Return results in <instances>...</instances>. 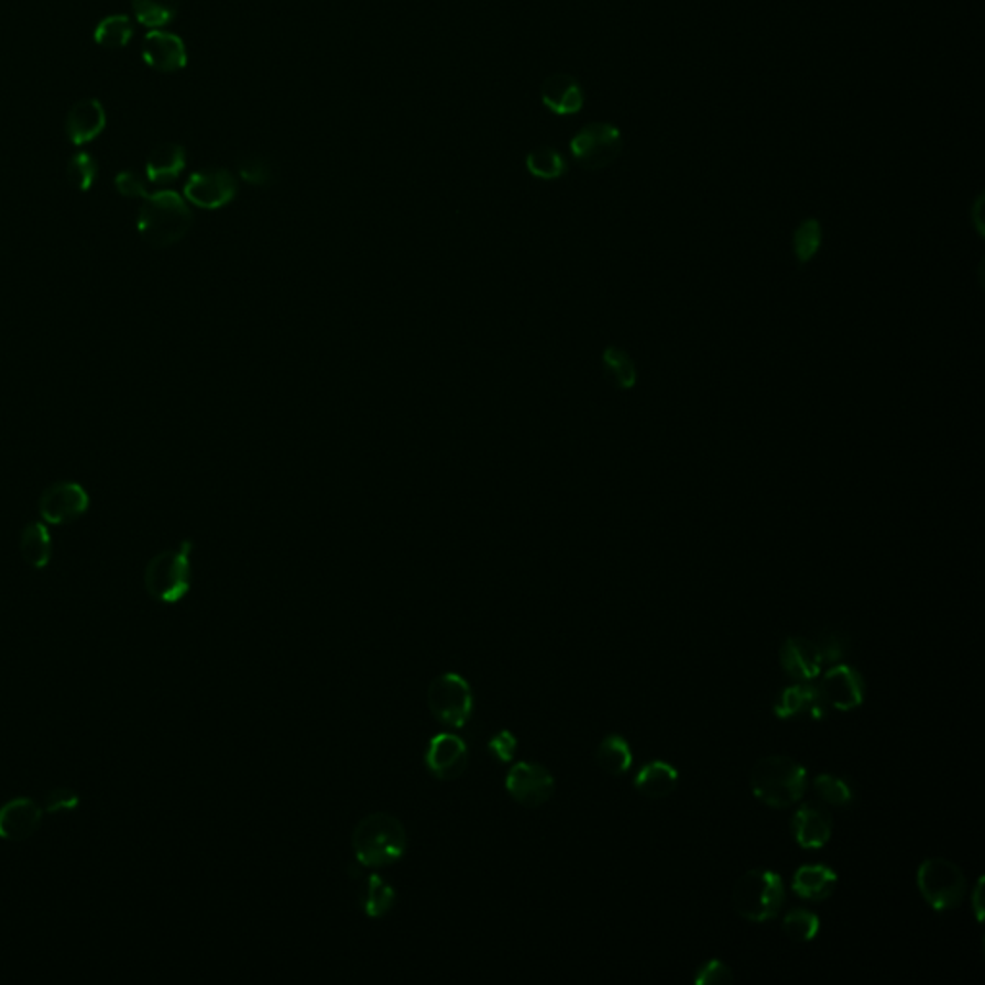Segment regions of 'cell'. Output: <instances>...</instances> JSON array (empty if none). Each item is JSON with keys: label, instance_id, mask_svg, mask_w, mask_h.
<instances>
[{"label": "cell", "instance_id": "1", "mask_svg": "<svg viewBox=\"0 0 985 985\" xmlns=\"http://www.w3.org/2000/svg\"><path fill=\"white\" fill-rule=\"evenodd\" d=\"M408 838L403 822L387 812L362 818L352 832V849L360 866L387 868L405 856Z\"/></svg>", "mask_w": 985, "mask_h": 985}, {"label": "cell", "instance_id": "2", "mask_svg": "<svg viewBox=\"0 0 985 985\" xmlns=\"http://www.w3.org/2000/svg\"><path fill=\"white\" fill-rule=\"evenodd\" d=\"M139 208L138 230L156 249L179 243L191 230V208L176 191L149 193Z\"/></svg>", "mask_w": 985, "mask_h": 985}, {"label": "cell", "instance_id": "3", "mask_svg": "<svg viewBox=\"0 0 985 985\" xmlns=\"http://www.w3.org/2000/svg\"><path fill=\"white\" fill-rule=\"evenodd\" d=\"M809 774L791 756H763L751 771V789L758 801L771 809H787L801 801Z\"/></svg>", "mask_w": 985, "mask_h": 985}, {"label": "cell", "instance_id": "4", "mask_svg": "<svg viewBox=\"0 0 985 985\" xmlns=\"http://www.w3.org/2000/svg\"><path fill=\"white\" fill-rule=\"evenodd\" d=\"M734 909L748 922H768L781 912L786 902V887L779 874L771 871H748L743 874L732 894Z\"/></svg>", "mask_w": 985, "mask_h": 985}, {"label": "cell", "instance_id": "5", "mask_svg": "<svg viewBox=\"0 0 985 985\" xmlns=\"http://www.w3.org/2000/svg\"><path fill=\"white\" fill-rule=\"evenodd\" d=\"M193 543L184 541L179 549L162 550L145 568V589L154 601L176 604L191 589Z\"/></svg>", "mask_w": 985, "mask_h": 985}, {"label": "cell", "instance_id": "6", "mask_svg": "<svg viewBox=\"0 0 985 985\" xmlns=\"http://www.w3.org/2000/svg\"><path fill=\"white\" fill-rule=\"evenodd\" d=\"M917 886L924 901L938 912L956 909L968 889L963 871L948 858H928L920 864Z\"/></svg>", "mask_w": 985, "mask_h": 985}, {"label": "cell", "instance_id": "7", "mask_svg": "<svg viewBox=\"0 0 985 985\" xmlns=\"http://www.w3.org/2000/svg\"><path fill=\"white\" fill-rule=\"evenodd\" d=\"M428 707L444 726L464 727L474 711L472 686L460 674H441L429 686Z\"/></svg>", "mask_w": 985, "mask_h": 985}, {"label": "cell", "instance_id": "8", "mask_svg": "<svg viewBox=\"0 0 985 985\" xmlns=\"http://www.w3.org/2000/svg\"><path fill=\"white\" fill-rule=\"evenodd\" d=\"M622 133L612 123H589L573 135L570 151L581 168L589 172L609 168L622 153Z\"/></svg>", "mask_w": 985, "mask_h": 985}, {"label": "cell", "instance_id": "9", "mask_svg": "<svg viewBox=\"0 0 985 985\" xmlns=\"http://www.w3.org/2000/svg\"><path fill=\"white\" fill-rule=\"evenodd\" d=\"M504 789L522 807L537 809L555 794V778L541 764L516 763L504 778Z\"/></svg>", "mask_w": 985, "mask_h": 985}, {"label": "cell", "instance_id": "10", "mask_svg": "<svg viewBox=\"0 0 985 985\" xmlns=\"http://www.w3.org/2000/svg\"><path fill=\"white\" fill-rule=\"evenodd\" d=\"M238 195V182L231 172L208 168L195 172L184 187V197L193 207L218 210L228 207Z\"/></svg>", "mask_w": 985, "mask_h": 985}, {"label": "cell", "instance_id": "11", "mask_svg": "<svg viewBox=\"0 0 985 985\" xmlns=\"http://www.w3.org/2000/svg\"><path fill=\"white\" fill-rule=\"evenodd\" d=\"M89 508L87 491L76 482L54 483L39 499V512L46 524L64 526L81 518Z\"/></svg>", "mask_w": 985, "mask_h": 985}, {"label": "cell", "instance_id": "12", "mask_svg": "<svg viewBox=\"0 0 985 985\" xmlns=\"http://www.w3.org/2000/svg\"><path fill=\"white\" fill-rule=\"evenodd\" d=\"M424 760L434 778L441 779V781L459 779L467 770L468 760H470L468 745L460 740L459 735L449 734V732L434 735L426 747Z\"/></svg>", "mask_w": 985, "mask_h": 985}, {"label": "cell", "instance_id": "13", "mask_svg": "<svg viewBox=\"0 0 985 985\" xmlns=\"http://www.w3.org/2000/svg\"><path fill=\"white\" fill-rule=\"evenodd\" d=\"M820 693L828 707L841 712L855 711L864 703L866 683L853 666L838 665L830 668L820 681Z\"/></svg>", "mask_w": 985, "mask_h": 985}, {"label": "cell", "instance_id": "14", "mask_svg": "<svg viewBox=\"0 0 985 985\" xmlns=\"http://www.w3.org/2000/svg\"><path fill=\"white\" fill-rule=\"evenodd\" d=\"M43 805L30 797H15L0 807V840L22 843L39 832L43 824Z\"/></svg>", "mask_w": 985, "mask_h": 985}, {"label": "cell", "instance_id": "15", "mask_svg": "<svg viewBox=\"0 0 985 985\" xmlns=\"http://www.w3.org/2000/svg\"><path fill=\"white\" fill-rule=\"evenodd\" d=\"M141 56L149 68L156 69L161 74H174L187 66L184 39L168 31H149L141 45Z\"/></svg>", "mask_w": 985, "mask_h": 985}, {"label": "cell", "instance_id": "16", "mask_svg": "<svg viewBox=\"0 0 985 985\" xmlns=\"http://www.w3.org/2000/svg\"><path fill=\"white\" fill-rule=\"evenodd\" d=\"M828 709L830 707L825 703L820 689L810 686V681H797L791 688L784 689L774 704L776 716L784 720L797 716L824 720Z\"/></svg>", "mask_w": 985, "mask_h": 985}, {"label": "cell", "instance_id": "17", "mask_svg": "<svg viewBox=\"0 0 985 985\" xmlns=\"http://www.w3.org/2000/svg\"><path fill=\"white\" fill-rule=\"evenodd\" d=\"M779 663L789 678L795 681L817 680L822 672V658L814 642L807 637H789L779 650Z\"/></svg>", "mask_w": 985, "mask_h": 985}, {"label": "cell", "instance_id": "18", "mask_svg": "<svg viewBox=\"0 0 985 985\" xmlns=\"http://www.w3.org/2000/svg\"><path fill=\"white\" fill-rule=\"evenodd\" d=\"M797 845L802 849H822L832 840L833 822L830 814L817 805H801L791 820Z\"/></svg>", "mask_w": 985, "mask_h": 985}, {"label": "cell", "instance_id": "19", "mask_svg": "<svg viewBox=\"0 0 985 985\" xmlns=\"http://www.w3.org/2000/svg\"><path fill=\"white\" fill-rule=\"evenodd\" d=\"M107 128V112L97 99L79 100L66 116V135L81 146L99 138Z\"/></svg>", "mask_w": 985, "mask_h": 985}, {"label": "cell", "instance_id": "20", "mask_svg": "<svg viewBox=\"0 0 985 985\" xmlns=\"http://www.w3.org/2000/svg\"><path fill=\"white\" fill-rule=\"evenodd\" d=\"M541 100L555 114H578L583 107V89L570 74H552L541 84Z\"/></svg>", "mask_w": 985, "mask_h": 985}, {"label": "cell", "instance_id": "21", "mask_svg": "<svg viewBox=\"0 0 985 985\" xmlns=\"http://www.w3.org/2000/svg\"><path fill=\"white\" fill-rule=\"evenodd\" d=\"M838 887V874L824 864H807L795 872L791 889L805 901H825Z\"/></svg>", "mask_w": 985, "mask_h": 985}, {"label": "cell", "instance_id": "22", "mask_svg": "<svg viewBox=\"0 0 985 985\" xmlns=\"http://www.w3.org/2000/svg\"><path fill=\"white\" fill-rule=\"evenodd\" d=\"M187 164L185 149L177 143H161L154 146L146 158V177L151 184L166 185L176 182Z\"/></svg>", "mask_w": 985, "mask_h": 985}, {"label": "cell", "instance_id": "23", "mask_svg": "<svg viewBox=\"0 0 985 985\" xmlns=\"http://www.w3.org/2000/svg\"><path fill=\"white\" fill-rule=\"evenodd\" d=\"M678 779H680V776H678V770L674 768L672 764L655 760V763L647 764V766H643L642 770L637 771L634 786L643 797L665 799L668 795L674 794V789L678 786Z\"/></svg>", "mask_w": 985, "mask_h": 985}, {"label": "cell", "instance_id": "24", "mask_svg": "<svg viewBox=\"0 0 985 985\" xmlns=\"http://www.w3.org/2000/svg\"><path fill=\"white\" fill-rule=\"evenodd\" d=\"M397 901L395 887L387 884L382 876L370 874L360 887V905L370 918H383L390 915Z\"/></svg>", "mask_w": 985, "mask_h": 985}, {"label": "cell", "instance_id": "25", "mask_svg": "<svg viewBox=\"0 0 985 985\" xmlns=\"http://www.w3.org/2000/svg\"><path fill=\"white\" fill-rule=\"evenodd\" d=\"M20 552L25 560V565L31 568L43 570L51 562L53 557V539L51 534L41 522H33L30 526H25L22 535H20Z\"/></svg>", "mask_w": 985, "mask_h": 985}, {"label": "cell", "instance_id": "26", "mask_svg": "<svg viewBox=\"0 0 985 985\" xmlns=\"http://www.w3.org/2000/svg\"><path fill=\"white\" fill-rule=\"evenodd\" d=\"M597 763L606 774L612 776H624L632 764H634V755L632 747L622 735H609L601 741V745L597 747Z\"/></svg>", "mask_w": 985, "mask_h": 985}, {"label": "cell", "instance_id": "27", "mask_svg": "<svg viewBox=\"0 0 985 985\" xmlns=\"http://www.w3.org/2000/svg\"><path fill=\"white\" fill-rule=\"evenodd\" d=\"M603 368L606 380L616 390H634L637 383V368L626 351H622L619 347H606L603 352Z\"/></svg>", "mask_w": 985, "mask_h": 985}, {"label": "cell", "instance_id": "28", "mask_svg": "<svg viewBox=\"0 0 985 985\" xmlns=\"http://www.w3.org/2000/svg\"><path fill=\"white\" fill-rule=\"evenodd\" d=\"M131 7L141 25L161 30L169 22H174L182 7V0H131Z\"/></svg>", "mask_w": 985, "mask_h": 985}, {"label": "cell", "instance_id": "29", "mask_svg": "<svg viewBox=\"0 0 985 985\" xmlns=\"http://www.w3.org/2000/svg\"><path fill=\"white\" fill-rule=\"evenodd\" d=\"M131 39H133V22L130 15L125 14L107 15L95 30V43L112 51L130 45Z\"/></svg>", "mask_w": 985, "mask_h": 985}, {"label": "cell", "instance_id": "30", "mask_svg": "<svg viewBox=\"0 0 985 985\" xmlns=\"http://www.w3.org/2000/svg\"><path fill=\"white\" fill-rule=\"evenodd\" d=\"M526 168L537 179H558L566 174V161L552 146H537L526 156Z\"/></svg>", "mask_w": 985, "mask_h": 985}, {"label": "cell", "instance_id": "31", "mask_svg": "<svg viewBox=\"0 0 985 985\" xmlns=\"http://www.w3.org/2000/svg\"><path fill=\"white\" fill-rule=\"evenodd\" d=\"M822 226L817 218H809L797 226L794 233V254L799 264H809L822 249Z\"/></svg>", "mask_w": 985, "mask_h": 985}, {"label": "cell", "instance_id": "32", "mask_svg": "<svg viewBox=\"0 0 985 985\" xmlns=\"http://www.w3.org/2000/svg\"><path fill=\"white\" fill-rule=\"evenodd\" d=\"M784 932L794 941L809 943L820 932V918L807 909H795L784 918Z\"/></svg>", "mask_w": 985, "mask_h": 985}, {"label": "cell", "instance_id": "33", "mask_svg": "<svg viewBox=\"0 0 985 985\" xmlns=\"http://www.w3.org/2000/svg\"><path fill=\"white\" fill-rule=\"evenodd\" d=\"M814 791L822 801L832 805V807H849L855 801V794L845 779L832 776V774H820L814 778Z\"/></svg>", "mask_w": 985, "mask_h": 985}, {"label": "cell", "instance_id": "34", "mask_svg": "<svg viewBox=\"0 0 985 985\" xmlns=\"http://www.w3.org/2000/svg\"><path fill=\"white\" fill-rule=\"evenodd\" d=\"M66 177H68V184L77 191H89L99 177L97 161L89 153L74 154L69 158Z\"/></svg>", "mask_w": 985, "mask_h": 985}, {"label": "cell", "instance_id": "35", "mask_svg": "<svg viewBox=\"0 0 985 985\" xmlns=\"http://www.w3.org/2000/svg\"><path fill=\"white\" fill-rule=\"evenodd\" d=\"M239 176L243 177L247 184L267 187V185L274 184L277 174H275L272 162L259 154H251L239 162Z\"/></svg>", "mask_w": 985, "mask_h": 985}, {"label": "cell", "instance_id": "36", "mask_svg": "<svg viewBox=\"0 0 985 985\" xmlns=\"http://www.w3.org/2000/svg\"><path fill=\"white\" fill-rule=\"evenodd\" d=\"M814 645H817L818 653H820V658H822L824 665L825 663H841L849 650L847 637L840 634V632H835V630L822 632V634L818 635Z\"/></svg>", "mask_w": 985, "mask_h": 985}, {"label": "cell", "instance_id": "37", "mask_svg": "<svg viewBox=\"0 0 985 985\" xmlns=\"http://www.w3.org/2000/svg\"><path fill=\"white\" fill-rule=\"evenodd\" d=\"M79 807V795L69 787H54L43 799V810L48 814H58Z\"/></svg>", "mask_w": 985, "mask_h": 985}, {"label": "cell", "instance_id": "38", "mask_svg": "<svg viewBox=\"0 0 985 985\" xmlns=\"http://www.w3.org/2000/svg\"><path fill=\"white\" fill-rule=\"evenodd\" d=\"M734 972L719 959H712L697 971V985H726L734 982Z\"/></svg>", "mask_w": 985, "mask_h": 985}, {"label": "cell", "instance_id": "39", "mask_svg": "<svg viewBox=\"0 0 985 985\" xmlns=\"http://www.w3.org/2000/svg\"><path fill=\"white\" fill-rule=\"evenodd\" d=\"M516 748H518V741L516 737L508 732V730H501V732H496L493 737H491L490 743H488V751H490L491 756L495 758L496 763H511L512 756L516 753Z\"/></svg>", "mask_w": 985, "mask_h": 985}, {"label": "cell", "instance_id": "40", "mask_svg": "<svg viewBox=\"0 0 985 985\" xmlns=\"http://www.w3.org/2000/svg\"><path fill=\"white\" fill-rule=\"evenodd\" d=\"M114 185L118 193H120L122 197H128V199H145L146 195H149L145 182H143L135 172H131V169L120 172V174L116 176Z\"/></svg>", "mask_w": 985, "mask_h": 985}, {"label": "cell", "instance_id": "41", "mask_svg": "<svg viewBox=\"0 0 985 985\" xmlns=\"http://www.w3.org/2000/svg\"><path fill=\"white\" fill-rule=\"evenodd\" d=\"M982 887H984V878L978 879V884H976V889H974V895H972V907H974V912H976V918H978V922L984 920V905H982Z\"/></svg>", "mask_w": 985, "mask_h": 985}]
</instances>
